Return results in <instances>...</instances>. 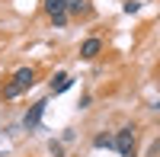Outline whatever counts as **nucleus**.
I'll use <instances>...</instances> for the list:
<instances>
[{"label": "nucleus", "instance_id": "12", "mask_svg": "<svg viewBox=\"0 0 160 157\" xmlns=\"http://www.w3.org/2000/svg\"><path fill=\"white\" fill-rule=\"evenodd\" d=\"M141 10V3H138V0H131V3H125V13H128V16H131V13H138Z\"/></svg>", "mask_w": 160, "mask_h": 157}, {"label": "nucleus", "instance_id": "5", "mask_svg": "<svg viewBox=\"0 0 160 157\" xmlns=\"http://www.w3.org/2000/svg\"><path fill=\"white\" fill-rule=\"evenodd\" d=\"M71 87H74V80H71V74H64V71H61V74L55 77V80H51V93L58 96V93H64V90H71Z\"/></svg>", "mask_w": 160, "mask_h": 157}, {"label": "nucleus", "instance_id": "2", "mask_svg": "<svg viewBox=\"0 0 160 157\" xmlns=\"http://www.w3.org/2000/svg\"><path fill=\"white\" fill-rule=\"evenodd\" d=\"M45 106H48V103H45V99H38L35 106H32L29 112H26V119H22V125L29 128V132H32V128H38V122H42V112H45Z\"/></svg>", "mask_w": 160, "mask_h": 157}, {"label": "nucleus", "instance_id": "11", "mask_svg": "<svg viewBox=\"0 0 160 157\" xmlns=\"http://www.w3.org/2000/svg\"><path fill=\"white\" fill-rule=\"evenodd\" d=\"M51 23H55L58 29H64V26H68V13H58V16H51Z\"/></svg>", "mask_w": 160, "mask_h": 157}, {"label": "nucleus", "instance_id": "13", "mask_svg": "<svg viewBox=\"0 0 160 157\" xmlns=\"http://www.w3.org/2000/svg\"><path fill=\"white\" fill-rule=\"evenodd\" d=\"M160 151V141H154V144H151V154H157Z\"/></svg>", "mask_w": 160, "mask_h": 157}, {"label": "nucleus", "instance_id": "8", "mask_svg": "<svg viewBox=\"0 0 160 157\" xmlns=\"http://www.w3.org/2000/svg\"><path fill=\"white\" fill-rule=\"evenodd\" d=\"M19 93H22V87H19V84H16V80H10V84H7V87H3V99H16V96H19Z\"/></svg>", "mask_w": 160, "mask_h": 157}, {"label": "nucleus", "instance_id": "3", "mask_svg": "<svg viewBox=\"0 0 160 157\" xmlns=\"http://www.w3.org/2000/svg\"><path fill=\"white\" fill-rule=\"evenodd\" d=\"M99 51H102V42H99V38H87V42L80 45V58L90 61V58H96Z\"/></svg>", "mask_w": 160, "mask_h": 157}, {"label": "nucleus", "instance_id": "14", "mask_svg": "<svg viewBox=\"0 0 160 157\" xmlns=\"http://www.w3.org/2000/svg\"><path fill=\"white\" fill-rule=\"evenodd\" d=\"M154 109H157V112H160V99H157V106H154Z\"/></svg>", "mask_w": 160, "mask_h": 157}, {"label": "nucleus", "instance_id": "1", "mask_svg": "<svg viewBox=\"0 0 160 157\" xmlns=\"http://www.w3.org/2000/svg\"><path fill=\"white\" fill-rule=\"evenodd\" d=\"M135 141H138V135H135V125L118 128V132H115V151L122 154V157H135Z\"/></svg>", "mask_w": 160, "mask_h": 157}, {"label": "nucleus", "instance_id": "6", "mask_svg": "<svg viewBox=\"0 0 160 157\" xmlns=\"http://www.w3.org/2000/svg\"><path fill=\"white\" fill-rule=\"evenodd\" d=\"M45 13H48V16H58V13H68V0H45Z\"/></svg>", "mask_w": 160, "mask_h": 157}, {"label": "nucleus", "instance_id": "7", "mask_svg": "<svg viewBox=\"0 0 160 157\" xmlns=\"http://www.w3.org/2000/svg\"><path fill=\"white\" fill-rule=\"evenodd\" d=\"M93 148H115V135H96Z\"/></svg>", "mask_w": 160, "mask_h": 157}, {"label": "nucleus", "instance_id": "4", "mask_svg": "<svg viewBox=\"0 0 160 157\" xmlns=\"http://www.w3.org/2000/svg\"><path fill=\"white\" fill-rule=\"evenodd\" d=\"M13 80H16L22 90H29V87H35V71L32 68H19L16 74H13Z\"/></svg>", "mask_w": 160, "mask_h": 157}, {"label": "nucleus", "instance_id": "9", "mask_svg": "<svg viewBox=\"0 0 160 157\" xmlns=\"http://www.w3.org/2000/svg\"><path fill=\"white\" fill-rule=\"evenodd\" d=\"M87 0H68V13H87Z\"/></svg>", "mask_w": 160, "mask_h": 157}, {"label": "nucleus", "instance_id": "10", "mask_svg": "<svg viewBox=\"0 0 160 157\" xmlns=\"http://www.w3.org/2000/svg\"><path fill=\"white\" fill-rule=\"evenodd\" d=\"M48 151L55 154V157H61L64 154V144H61V141H48Z\"/></svg>", "mask_w": 160, "mask_h": 157}]
</instances>
